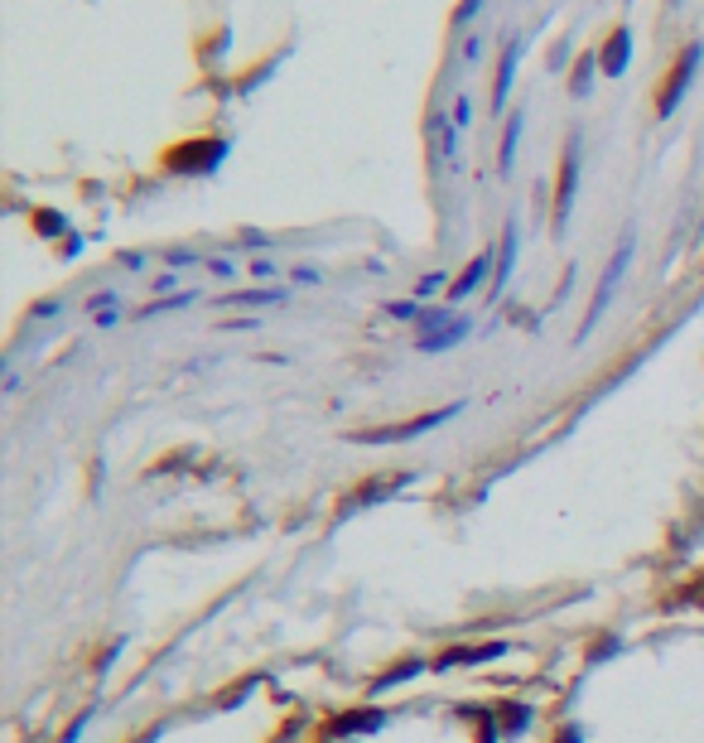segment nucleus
Wrapping results in <instances>:
<instances>
[{"label":"nucleus","instance_id":"nucleus-1","mask_svg":"<svg viewBox=\"0 0 704 743\" xmlns=\"http://www.w3.org/2000/svg\"><path fill=\"white\" fill-rule=\"evenodd\" d=\"M632 247H637V237L627 232L623 237V247L608 256V266H603V276H598V290H594V304H589V319H584V329H579V338L594 329L598 319L608 314V304H613V290L623 285V276H627V266H632Z\"/></svg>","mask_w":704,"mask_h":743},{"label":"nucleus","instance_id":"nucleus-34","mask_svg":"<svg viewBox=\"0 0 704 743\" xmlns=\"http://www.w3.org/2000/svg\"><path fill=\"white\" fill-rule=\"evenodd\" d=\"M671 5H680V0H671Z\"/></svg>","mask_w":704,"mask_h":743},{"label":"nucleus","instance_id":"nucleus-15","mask_svg":"<svg viewBox=\"0 0 704 743\" xmlns=\"http://www.w3.org/2000/svg\"><path fill=\"white\" fill-rule=\"evenodd\" d=\"M497 734H526L531 729V710L526 705H497Z\"/></svg>","mask_w":704,"mask_h":743},{"label":"nucleus","instance_id":"nucleus-14","mask_svg":"<svg viewBox=\"0 0 704 743\" xmlns=\"http://www.w3.org/2000/svg\"><path fill=\"white\" fill-rule=\"evenodd\" d=\"M516 222H507V237H502V256H497V271H492V290H502L512 280V266H516Z\"/></svg>","mask_w":704,"mask_h":743},{"label":"nucleus","instance_id":"nucleus-6","mask_svg":"<svg viewBox=\"0 0 704 743\" xmlns=\"http://www.w3.org/2000/svg\"><path fill=\"white\" fill-rule=\"evenodd\" d=\"M222 160H227V140H198V145H179L169 155V169H179V174H213Z\"/></svg>","mask_w":704,"mask_h":743},{"label":"nucleus","instance_id":"nucleus-3","mask_svg":"<svg viewBox=\"0 0 704 743\" xmlns=\"http://www.w3.org/2000/svg\"><path fill=\"white\" fill-rule=\"evenodd\" d=\"M463 411L459 406H444V411H430V415H410V420H401V425H386V430H362L357 435V444H401V440H415V435H430V430H439L444 420H454V415Z\"/></svg>","mask_w":704,"mask_h":743},{"label":"nucleus","instance_id":"nucleus-21","mask_svg":"<svg viewBox=\"0 0 704 743\" xmlns=\"http://www.w3.org/2000/svg\"><path fill=\"white\" fill-rule=\"evenodd\" d=\"M34 227H39V232H44V237H58V232H63V218H58V213H49V208H44V213H34Z\"/></svg>","mask_w":704,"mask_h":743},{"label":"nucleus","instance_id":"nucleus-23","mask_svg":"<svg viewBox=\"0 0 704 743\" xmlns=\"http://www.w3.org/2000/svg\"><path fill=\"white\" fill-rule=\"evenodd\" d=\"M208 271H213V276H237V261H227V256H213V261H208Z\"/></svg>","mask_w":704,"mask_h":743},{"label":"nucleus","instance_id":"nucleus-24","mask_svg":"<svg viewBox=\"0 0 704 743\" xmlns=\"http://www.w3.org/2000/svg\"><path fill=\"white\" fill-rule=\"evenodd\" d=\"M386 314H391V319H420V309H415L410 300H396L391 309H386Z\"/></svg>","mask_w":704,"mask_h":743},{"label":"nucleus","instance_id":"nucleus-28","mask_svg":"<svg viewBox=\"0 0 704 743\" xmlns=\"http://www.w3.org/2000/svg\"><path fill=\"white\" fill-rule=\"evenodd\" d=\"M439 285H444V276H425V280H420V285H415V295H420V300H425V295H434V290H439Z\"/></svg>","mask_w":704,"mask_h":743},{"label":"nucleus","instance_id":"nucleus-19","mask_svg":"<svg viewBox=\"0 0 704 743\" xmlns=\"http://www.w3.org/2000/svg\"><path fill=\"white\" fill-rule=\"evenodd\" d=\"M222 304H251V309H261V304H285V290H246V295H227Z\"/></svg>","mask_w":704,"mask_h":743},{"label":"nucleus","instance_id":"nucleus-12","mask_svg":"<svg viewBox=\"0 0 704 743\" xmlns=\"http://www.w3.org/2000/svg\"><path fill=\"white\" fill-rule=\"evenodd\" d=\"M381 724H386L381 710H352V715H338L328 729H333L338 739H348V734H372V729H381Z\"/></svg>","mask_w":704,"mask_h":743},{"label":"nucleus","instance_id":"nucleus-4","mask_svg":"<svg viewBox=\"0 0 704 743\" xmlns=\"http://www.w3.org/2000/svg\"><path fill=\"white\" fill-rule=\"evenodd\" d=\"M459 126H454V116L449 111H425V140H430V160L434 169H454L459 165Z\"/></svg>","mask_w":704,"mask_h":743},{"label":"nucleus","instance_id":"nucleus-20","mask_svg":"<svg viewBox=\"0 0 704 743\" xmlns=\"http://www.w3.org/2000/svg\"><path fill=\"white\" fill-rule=\"evenodd\" d=\"M184 304H193V295H169V300H150L145 309H140V319H150V314H169V309H184Z\"/></svg>","mask_w":704,"mask_h":743},{"label":"nucleus","instance_id":"nucleus-27","mask_svg":"<svg viewBox=\"0 0 704 743\" xmlns=\"http://www.w3.org/2000/svg\"><path fill=\"white\" fill-rule=\"evenodd\" d=\"M82 729H87V715H78V719H73V724H68V734H63V739H58V743H78V739H82Z\"/></svg>","mask_w":704,"mask_h":743},{"label":"nucleus","instance_id":"nucleus-25","mask_svg":"<svg viewBox=\"0 0 704 743\" xmlns=\"http://www.w3.org/2000/svg\"><path fill=\"white\" fill-rule=\"evenodd\" d=\"M164 261H169V266H208V261H198L193 251H169Z\"/></svg>","mask_w":704,"mask_h":743},{"label":"nucleus","instance_id":"nucleus-26","mask_svg":"<svg viewBox=\"0 0 704 743\" xmlns=\"http://www.w3.org/2000/svg\"><path fill=\"white\" fill-rule=\"evenodd\" d=\"M251 276L271 280V276H275V261H271V256H261V261H251Z\"/></svg>","mask_w":704,"mask_h":743},{"label":"nucleus","instance_id":"nucleus-11","mask_svg":"<svg viewBox=\"0 0 704 743\" xmlns=\"http://www.w3.org/2000/svg\"><path fill=\"white\" fill-rule=\"evenodd\" d=\"M468 338V319H449V324H439V329L420 333V353H444V348H454V343H463Z\"/></svg>","mask_w":704,"mask_h":743},{"label":"nucleus","instance_id":"nucleus-30","mask_svg":"<svg viewBox=\"0 0 704 743\" xmlns=\"http://www.w3.org/2000/svg\"><path fill=\"white\" fill-rule=\"evenodd\" d=\"M555 743H584V734H579V729H574V724H565V729H560V734H555Z\"/></svg>","mask_w":704,"mask_h":743},{"label":"nucleus","instance_id":"nucleus-5","mask_svg":"<svg viewBox=\"0 0 704 743\" xmlns=\"http://www.w3.org/2000/svg\"><path fill=\"white\" fill-rule=\"evenodd\" d=\"M574 189H579V136H569L565 160H560V179H555V232H565L569 227Z\"/></svg>","mask_w":704,"mask_h":743},{"label":"nucleus","instance_id":"nucleus-10","mask_svg":"<svg viewBox=\"0 0 704 743\" xmlns=\"http://www.w3.org/2000/svg\"><path fill=\"white\" fill-rule=\"evenodd\" d=\"M507 652V642H488V647H454L434 661V671H454V666H478V661H492Z\"/></svg>","mask_w":704,"mask_h":743},{"label":"nucleus","instance_id":"nucleus-17","mask_svg":"<svg viewBox=\"0 0 704 743\" xmlns=\"http://www.w3.org/2000/svg\"><path fill=\"white\" fill-rule=\"evenodd\" d=\"M420 671H425V661H401V666H391L386 676H377V681H372V695H386L391 686H401V681L420 676Z\"/></svg>","mask_w":704,"mask_h":743},{"label":"nucleus","instance_id":"nucleus-33","mask_svg":"<svg viewBox=\"0 0 704 743\" xmlns=\"http://www.w3.org/2000/svg\"><path fill=\"white\" fill-rule=\"evenodd\" d=\"M690 599H695V604H704V584H695V589H690Z\"/></svg>","mask_w":704,"mask_h":743},{"label":"nucleus","instance_id":"nucleus-29","mask_svg":"<svg viewBox=\"0 0 704 743\" xmlns=\"http://www.w3.org/2000/svg\"><path fill=\"white\" fill-rule=\"evenodd\" d=\"M478 5H483V0H463L459 10H454V20H459V25H463V20H473V15H478Z\"/></svg>","mask_w":704,"mask_h":743},{"label":"nucleus","instance_id":"nucleus-8","mask_svg":"<svg viewBox=\"0 0 704 743\" xmlns=\"http://www.w3.org/2000/svg\"><path fill=\"white\" fill-rule=\"evenodd\" d=\"M492 271H497V256H492V251H478V256L463 266L459 276L449 280V304H459L463 295H473V290H478V285H483Z\"/></svg>","mask_w":704,"mask_h":743},{"label":"nucleus","instance_id":"nucleus-2","mask_svg":"<svg viewBox=\"0 0 704 743\" xmlns=\"http://www.w3.org/2000/svg\"><path fill=\"white\" fill-rule=\"evenodd\" d=\"M700 58H704V44H685L676 58V68H671V78H666V87L656 92V116H676V107L685 102V87H690V78L700 73Z\"/></svg>","mask_w":704,"mask_h":743},{"label":"nucleus","instance_id":"nucleus-32","mask_svg":"<svg viewBox=\"0 0 704 743\" xmlns=\"http://www.w3.org/2000/svg\"><path fill=\"white\" fill-rule=\"evenodd\" d=\"M478 49H483V44H478V34H468V39H463V58L473 63V58H478Z\"/></svg>","mask_w":704,"mask_h":743},{"label":"nucleus","instance_id":"nucleus-16","mask_svg":"<svg viewBox=\"0 0 704 743\" xmlns=\"http://www.w3.org/2000/svg\"><path fill=\"white\" fill-rule=\"evenodd\" d=\"M594 73H603V68H598V54H584L579 63H574V73H569V92H574V97H589Z\"/></svg>","mask_w":704,"mask_h":743},{"label":"nucleus","instance_id":"nucleus-18","mask_svg":"<svg viewBox=\"0 0 704 743\" xmlns=\"http://www.w3.org/2000/svg\"><path fill=\"white\" fill-rule=\"evenodd\" d=\"M406 478H377V488H367V493H357L352 502H343V512H357V507H372L377 497H391L396 488H401Z\"/></svg>","mask_w":704,"mask_h":743},{"label":"nucleus","instance_id":"nucleus-13","mask_svg":"<svg viewBox=\"0 0 704 743\" xmlns=\"http://www.w3.org/2000/svg\"><path fill=\"white\" fill-rule=\"evenodd\" d=\"M521 126H526V116H521V111H507V131H502V150H497V169H502V174H512V165H516Z\"/></svg>","mask_w":704,"mask_h":743},{"label":"nucleus","instance_id":"nucleus-31","mask_svg":"<svg viewBox=\"0 0 704 743\" xmlns=\"http://www.w3.org/2000/svg\"><path fill=\"white\" fill-rule=\"evenodd\" d=\"M295 280H299V285H319V271H314V266H299Z\"/></svg>","mask_w":704,"mask_h":743},{"label":"nucleus","instance_id":"nucleus-9","mask_svg":"<svg viewBox=\"0 0 704 743\" xmlns=\"http://www.w3.org/2000/svg\"><path fill=\"white\" fill-rule=\"evenodd\" d=\"M516 63H521V39H507L502 63H497V78H492V111L497 116L507 111V97H512V83H516Z\"/></svg>","mask_w":704,"mask_h":743},{"label":"nucleus","instance_id":"nucleus-7","mask_svg":"<svg viewBox=\"0 0 704 743\" xmlns=\"http://www.w3.org/2000/svg\"><path fill=\"white\" fill-rule=\"evenodd\" d=\"M598 68H603V78H623L627 68H632V29H613L608 39H603V49H598Z\"/></svg>","mask_w":704,"mask_h":743},{"label":"nucleus","instance_id":"nucleus-22","mask_svg":"<svg viewBox=\"0 0 704 743\" xmlns=\"http://www.w3.org/2000/svg\"><path fill=\"white\" fill-rule=\"evenodd\" d=\"M449 116H454V126H468V121H473V102H468V97H459V102H454V111H449Z\"/></svg>","mask_w":704,"mask_h":743}]
</instances>
